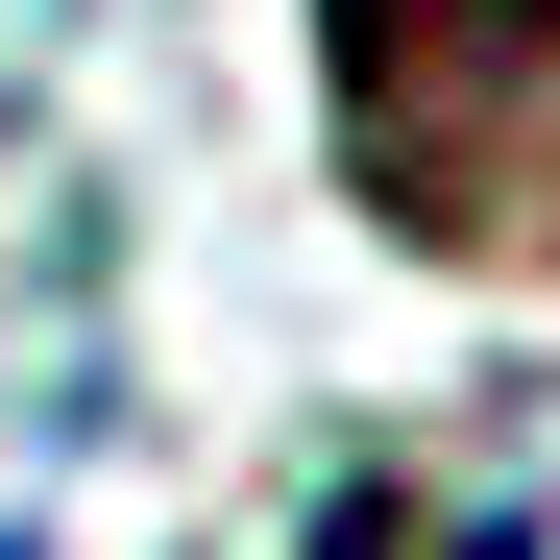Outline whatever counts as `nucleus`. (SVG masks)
Instances as JSON below:
<instances>
[{
    "instance_id": "obj_2",
    "label": "nucleus",
    "mask_w": 560,
    "mask_h": 560,
    "mask_svg": "<svg viewBox=\"0 0 560 560\" xmlns=\"http://www.w3.org/2000/svg\"><path fill=\"white\" fill-rule=\"evenodd\" d=\"M0 560H49V536H0Z\"/></svg>"
},
{
    "instance_id": "obj_1",
    "label": "nucleus",
    "mask_w": 560,
    "mask_h": 560,
    "mask_svg": "<svg viewBox=\"0 0 560 560\" xmlns=\"http://www.w3.org/2000/svg\"><path fill=\"white\" fill-rule=\"evenodd\" d=\"M536 98H560V0H341V171L415 244L536 220Z\"/></svg>"
}]
</instances>
